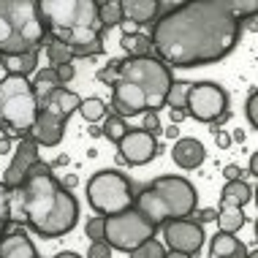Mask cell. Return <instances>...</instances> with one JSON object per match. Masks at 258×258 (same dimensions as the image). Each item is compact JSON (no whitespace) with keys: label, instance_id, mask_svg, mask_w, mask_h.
<instances>
[{"label":"cell","instance_id":"1f68e13d","mask_svg":"<svg viewBox=\"0 0 258 258\" xmlns=\"http://www.w3.org/2000/svg\"><path fill=\"white\" fill-rule=\"evenodd\" d=\"M6 226H9V190L0 182V236H3Z\"/></svg>","mask_w":258,"mask_h":258},{"label":"cell","instance_id":"d590c367","mask_svg":"<svg viewBox=\"0 0 258 258\" xmlns=\"http://www.w3.org/2000/svg\"><path fill=\"white\" fill-rule=\"evenodd\" d=\"M87 258H111V247L106 245V242H93Z\"/></svg>","mask_w":258,"mask_h":258},{"label":"cell","instance_id":"7c38bea8","mask_svg":"<svg viewBox=\"0 0 258 258\" xmlns=\"http://www.w3.org/2000/svg\"><path fill=\"white\" fill-rule=\"evenodd\" d=\"M158 155V139L144 134L142 128L139 131H128L120 139V158L131 166H144L150 163L152 158Z\"/></svg>","mask_w":258,"mask_h":258},{"label":"cell","instance_id":"d6986e66","mask_svg":"<svg viewBox=\"0 0 258 258\" xmlns=\"http://www.w3.org/2000/svg\"><path fill=\"white\" fill-rule=\"evenodd\" d=\"M209 258H250V253L234 234L218 231V236H212V245H209Z\"/></svg>","mask_w":258,"mask_h":258},{"label":"cell","instance_id":"7dc6e473","mask_svg":"<svg viewBox=\"0 0 258 258\" xmlns=\"http://www.w3.org/2000/svg\"><path fill=\"white\" fill-rule=\"evenodd\" d=\"M54 258H82V255H76V253H57Z\"/></svg>","mask_w":258,"mask_h":258},{"label":"cell","instance_id":"277c9868","mask_svg":"<svg viewBox=\"0 0 258 258\" xmlns=\"http://www.w3.org/2000/svg\"><path fill=\"white\" fill-rule=\"evenodd\" d=\"M46 25L38 0H0V57L38 52Z\"/></svg>","mask_w":258,"mask_h":258},{"label":"cell","instance_id":"7a4b0ae2","mask_svg":"<svg viewBox=\"0 0 258 258\" xmlns=\"http://www.w3.org/2000/svg\"><path fill=\"white\" fill-rule=\"evenodd\" d=\"M9 220L27 223L44 239H57L76 226L79 204L52 177V166L36 160L25 182L9 190Z\"/></svg>","mask_w":258,"mask_h":258},{"label":"cell","instance_id":"7bdbcfd3","mask_svg":"<svg viewBox=\"0 0 258 258\" xmlns=\"http://www.w3.org/2000/svg\"><path fill=\"white\" fill-rule=\"evenodd\" d=\"M163 258H193V255H187V253H177V250H169Z\"/></svg>","mask_w":258,"mask_h":258},{"label":"cell","instance_id":"ee69618b","mask_svg":"<svg viewBox=\"0 0 258 258\" xmlns=\"http://www.w3.org/2000/svg\"><path fill=\"white\" fill-rule=\"evenodd\" d=\"M247 169H250V174H258V158H255V155L250 158V166H247Z\"/></svg>","mask_w":258,"mask_h":258},{"label":"cell","instance_id":"ba28073f","mask_svg":"<svg viewBox=\"0 0 258 258\" xmlns=\"http://www.w3.org/2000/svg\"><path fill=\"white\" fill-rule=\"evenodd\" d=\"M87 201L101 218L125 212V209L134 207V187H131V179L122 177L120 171H111V169H103L98 174H93L90 182H87Z\"/></svg>","mask_w":258,"mask_h":258},{"label":"cell","instance_id":"9a60e30c","mask_svg":"<svg viewBox=\"0 0 258 258\" xmlns=\"http://www.w3.org/2000/svg\"><path fill=\"white\" fill-rule=\"evenodd\" d=\"M111 114L117 117H134V114H147V98L144 93L128 82H114V90H111Z\"/></svg>","mask_w":258,"mask_h":258},{"label":"cell","instance_id":"484cf974","mask_svg":"<svg viewBox=\"0 0 258 258\" xmlns=\"http://www.w3.org/2000/svg\"><path fill=\"white\" fill-rule=\"evenodd\" d=\"M98 19H101L103 27L122 25V6H120V0H106V3H98Z\"/></svg>","mask_w":258,"mask_h":258},{"label":"cell","instance_id":"5bb4252c","mask_svg":"<svg viewBox=\"0 0 258 258\" xmlns=\"http://www.w3.org/2000/svg\"><path fill=\"white\" fill-rule=\"evenodd\" d=\"M66 125H68L66 117L52 114V111H46V109H38L36 122H33V128L27 136H30L38 147H57L62 142V136H66Z\"/></svg>","mask_w":258,"mask_h":258},{"label":"cell","instance_id":"2e32d148","mask_svg":"<svg viewBox=\"0 0 258 258\" xmlns=\"http://www.w3.org/2000/svg\"><path fill=\"white\" fill-rule=\"evenodd\" d=\"M79 103H82V98L74 93V90L57 87V90H52L46 98L38 101V109H46V111H52V114H60V117H66V120H68V117L79 109Z\"/></svg>","mask_w":258,"mask_h":258},{"label":"cell","instance_id":"681fc988","mask_svg":"<svg viewBox=\"0 0 258 258\" xmlns=\"http://www.w3.org/2000/svg\"><path fill=\"white\" fill-rule=\"evenodd\" d=\"M250 258H253V255H250Z\"/></svg>","mask_w":258,"mask_h":258},{"label":"cell","instance_id":"8992f818","mask_svg":"<svg viewBox=\"0 0 258 258\" xmlns=\"http://www.w3.org/2000/svg\"><path fill=\"white\" fill-rule=\"evenodd\" d=\"M117 79L139 87L147 98V111H155L166 106V93L171 87V68L158 57H125L114 60Z\"/></svg>","mask_w":258,"mask_h":258},{"label":"cell","instance_id":"30bf717a","mask_svg":"<svg viewBox=\"0 0 258 258\" xmlns=\"http://www.w3.org/2000/svg\"><path fill=\"white\" fill-rule=\"evenodd\" d=\"M185 114L199 122H226L228 120V93L215 82L190 85L185 101Z\"/></svg>","mask_w":258,"mask_h":258},{"label":"cell","instance_id":"4316f807","mask_svg":"<svg viewBox=\"0 0 258 258\" xmlns=\"http://www.w3.org/2000/svg\"><path fill=\"white\" fill-rule=\"evenodd\" d=\"M187 90H190V82H171L169 93H166V106L171 111H185Z\"/></svg>","mask_w":258,"mask_h":258},{"label":"cell","instance_id":"8d00e7d4","mask_svg":"<svg viewBox=\"0 0 258 258\" xmlns=\"http://www.w3.org/2000/svg\"><path fill=\"white\" fill-rule=\"evenodd\" d=\"M54 74H57L60 85H66V82L74 79V66H71V62H66V66H57V68H54Z\"/></svg>","mask_w":258,"mask_h":258},{"label":"cell","instance_id":"e0dca14e","mask_svg":"<svg viewBox=\"0 0 258 258\" xmlns=\"http://www.w3.org/2000/svg\"><path fill=\"white\" fill-rule=\"evenodd\" d=\"M204 158H207V152L199 139H177V144L171 150V160L179 169H199L204 163Z\"/></svg>","mask_w":258,"mask_h":258},{"label":"cell","instance_id":"ffe728a7","mask_svg":"<svg viewBox=\"0 0 258 258\" xmlns=\"http://www.w3.org/2000/svg\"><path fill=\"white\" fill-rule=\"evenodd\" d=\"M0 258H38V253L33 242L22 231H17L0 239Z\"/></svg>","mask_w":258,"mask_h":258},{"label":"cell","instance_id":"83f0119b","mask_svg":"<svg viewBox=\"0 0 258 258\" xmlns=\"http://www.w3.org/2000/svg\"><path fill=\"white\" fill-rule=\"evenodd\" d=\"M76 111H79L87 122H98V120L106 117V103L93 95V98H82V103H79V109H76Z\"/></svg>","mask_w":258,"mask_h":258},{"label":"cell","instance_id":"7402d4cb","mask_svg":"<svg viewBox=\"0 0 258 258\" xmlns=\"http://www.w3.org/2000/svg\"><path fill=\"white\" fill-rule=\"evenodd\" d=\"M250 199H253V187H250L245 179L226 182V187H223V207H239L242 209Z\"/></svg>","mask_w":258,"mask_h":258},{"label":"cell","instance_id":"ab89813d","mask_svg":"<svg viewBox=\"0 0 258 258\" xmlns=\"http://www.w3.org/2000/svg\"><path fill=\"white\" fill-rule=\"evenodd\" d=\"M215 144H218L220 150H226L228 144H231V136H228V134H223V131H215Z\"/></svg>","mask_w":258,"mask_h":258},{"label":"cell","instance_id":"f6af8a7d","mask_svg":"<svg viewBox=\"0 0 258 258\" xmlns=\"http://www.w3.org/2000/svg\"><path fill=\"white\" fill-rule=\"evenodd\" d=\"M177 134H179L177 125H174V128H166V136H169V139H177Z\"/></svg>","mask_w":258,"mask_h":258},{"label":"cell","instance_id":"d4e9b609","mask_svg":"<svg viewBox=\"0 0 258 258\" xmlns=\"http://www.w3.org/2000/svg\"><path fill=\"white\" fill-rule=\"evenodd\" d=\"M30 85H33V93H36L38 101L46 98L52 90L62 87L60 79H57V74H54V68H44V71H38V74H36V82H30Z\"/></svg>","mask_w":258,"mask_h":258},{"label":"cell","instance_id":"603a6c76","mask_svg":"<svg viewBox=\"0 0 258 258\" xmlns=\"http://www.w3.org/2000/svg\"><path fill=\"white\" fill-rule=\"evenodd\" d=\"M215 220H218V226H220V234H236L247 223L245 212H242L239 207H220V212Z\"/></svg>","mask_w":258,"mask_h":258},{"label":"cell","instance_id":"9c48e42d","mask_svg":"<svg viewBox=\"0 0 258 258\" xmlns=\"http://www.w3.org/2000/svg\"><path fill=\"white\" fill-rule=\"evenodd\" d=\"M155 231H158V226L147 215L139 212L136 207L125 209V212H117V215H109L103 220V242L111 250H122V253H131L142 242L152 239Z\"/></svg>","mask_w":258,"mask_h":258},{"label":"cell","instance_id":"74e56055","mask_svg":"<svg viewBox=\"0 0 258 258\" xmlns=\"http://www.w3.org/2000/svg\"><path fill=\"white\" fill-rule=\"evenodd\" d=\"M223 177H226L228 182H236V179H242V169L236 163H228L226 169H223Z\"/></svg>","mask_w":258,"mask_h":258},{"label":"cell","instance_id":"836d02e7","mask_svg":"<svg viewBox=\"0 0 258 258\" xmlns=\"http://www.w3.org/2000/svg\"><path fill=\"white\" fill-rule=\"evenodd\" d=\"M142 131H144V134H150V136H158L160 131H163V125H160L155 111H147V114H144V128Z\"/></svg>","mask_w":258,"mask_h":258},{"label":"cell","instance_id":"44dd1931","mask_svg":"<svg viewBox=\"0 0 258 258\" xmlns=\"http://www.w3.org/2000/svg\"><path fill=\"white\" fill-rule=\"evenodd\" d=\"M0 66L9 71V76H25L27 79V74H33L38 66V52H25V54H14V57H3Z\"/></svg>","mask_w":258,"mask_h":258},{"label":"cell","instance_id":"5b68a950","mask_svg":"<svg viewBox=\"0 0 258 258\" xmlns=\"http://www.w3.org/2000/svg\"><path fill=\"white\" fill-rule=\"evenodd\" d=\"M199 193L185 177H158L136 196V209L142 215L163 226L169 220H187V215L196 212Z\"/></svg>","mask_w":258,"mask_h":258},{"label":"cell","instance_id":"f1b7e54d","mask_svg":"<svg viewBox=\"0 0 258 258\" xmlns=\"http://www.w3.org/2000/svg\"><path fill=\"white\" fill-rule=\"evenodd\" d=\"M101 134L109 139V142H114V144H120V139L128 134V125H125L122 117H117V114H109L106 120H103V128H101Z\"/></svg>","mask_w":258,"mask_h":258},{"label":"cell","instance_id":"8fae6325","mask_svg":"<svg viewBox=\"0 0 258 258\" xmlns=\"http://www.w3.org/2000/svg\"><path fill=\"white\" fill-rule=\"evenodd\" d=\"M163 236L166 245L177 253H187L196 255L201 245H204V228L201 223H190V220H169L163 223Z\"/></svg>","mask_w":258,"mask_h":258},{"label":"cell","instance_id":"f546056e","mask_svg":"<svg viewBox=\"0 0 258 258\" xmlns=\"http://www.w3.org/2000/svg\"><path fill=\"white\" fill-rule=\"evenodd\" d=\"M163 255H166V250L155 236L147 239V242H142L136 250H131V258H163Z\"/></svg>","mask_w":258,"mask_h":258},{"label":"cell","instance_id":"4dcf8cb0","mask_svg":"<svg viewBox=\"0 0 258 258\" xmlns=\"http://www.w3.org/2000/svg\"><path fill=\"white\" fill-rule=\"evenodd\" d=\"M46 57H49L52 62V68H57V66H66V62H71V52H68V46H62L60 41H52L49 46H46Z\"/></svg>","mask_w":258,"mask_h":258},{"label":"cell","instance_id":"c3c4849f","mask_svg":"<svg viewBox=\"0 0 258 258\" xmlns=\"http://www.w3.org/2000/svg\"><path fill=\"white\" fill-rule=\"evenodd\" d=\"M234 139L236 142H245V131H234Z\"/></svg>","mask_w":258,"mask_h":258},{"label":"cell","instance_id":"4fadbf2b","mask_svg":"<svg viewBox=\"0 0 258 258\" xmlns=\"http://www.w3.org/2000/svg\"><path fill=\"white\" fill-rule=\"evenodd\" d=\"M38 160V144L33 142L30 136H25L22 142L17 144V150H14V158L9 163V169L3 174V185L6 190H14V187H19L25 182L27 171H30V166Z\"/></svg>","mask_w":258,"mask_h":258},{"label":"cell","instance_id":"cb8c5ba5","mask_svg":"<svg viewBox=\"0 0 258 258\" xmlns=\"http://www.w3.org/2000/svg\"><path fill=\"white\" fill-rule=\"evenodd\" d=\"M120 44L131 57H150L152 54V41L150 36H142V33H125L120 38Z\"/></svg>","mask_w":258,"mask_h":258},{"label":"cell","instance_id":"52a82bcc","mask_svg":"<svg viewBox=\"0 0 258 258\" xmlns=\"http://www.w3.org/2000/svg\"><path fill=\"white\" fill-rule=\"evenodd\" d=\"M38 114V98L25 76L0 79V125L11 136H27Z\"/></svg>","mask_w":258,"mask_h":258},{"label":"cell","instance_id":"3957f363","mask_svg":"<svg viewBox=\"0 0 258 258\" xmlns=\"http://www.w3.org/2000/svg\"><path fill=\"white\" fill-rule=\"evenodd\" d=\"M38 6L46 30L68 46L71 57H95L103 52V25L95 0H38Z\"/></svg>","mask_w":258,"mask_h":258},{"label":"cell","instance_id":"bcb514c9","mask_svg":"<svg viewBox=\"0 0 258 258\" xmlns=\"http://www.w3.org/2000/svg\"><path fill=\"white\" fill-rule=\"evenodd\" d=\"M182 117H185V111H171V120H174V125H177L179 120H182Z\"/></svg>","mask_w":258,"mask_h":258},{"label":"cell","instance_id":"6da1fadb","mask_svg":"<svg viewBox=\"0 0 258 258\" xmlns=\"http://www.w3.org/2000/svg\"><path fill=\"white\" fill-rule=\"evenodd\" d=\"M242 17H255L253 0L177 3L152 27V49L158 52V60L174 68L218 62L239 44Z\"/></svg>","mask_w":258,"mask_h":258},{"label":"cell","instance_id":"ac0fdd59","mask_svg":"<svg viewBox=\"0 0 258 258\" xmlns=\"http://www.w3.org/2000/svg\"><path fill=\"white\" fill-rule=\"evenodd\" d=\"M122 6V22H136V25H150L158 19L160 3L158 0H120Z\"/></svg>","mask_w":258,"mask_h":258},{"label":"cell","instance_id":"60d3db41","mask_svg":"<svg viewBox=\"0 0 258 258\" xmlns=\"http://www.w3.org/2000/svg\"><path fill=\"white\" fill-rule=\"evenodd\" d=\"M215 218H218V209H201V212H199V220L201 223H212Z\"/></svg>","mask_w":258,"mask_h":258},{"label":"cell","instance_id":"f35d334b","mask_svg":"<svg viewBox=\"0 0 258 258\" xmlns=\"http://www.w3.org/2000/svg\"><path fill=\"white\" fill-rule=\"evenodd\" d=\"M98 76H101V79H103V82H106V85L111 87V85L117 82V68H114V66H109V68H103V71H101Z\"/></svg>","mask_w":258,"mask_h":258},{"label":"cell","instance_id":"b9f144b4","mask_svg":"<svg viewBox=\"0 0 258 258\" xmlns=\"http://www.w3.org/2000/svg\"><path fill=\"white\" fill-rule=\"evenodd\" d=\"M76 182H79V179H76V177H74V174H68V177H66V179H62V182H60V185H62V187H66V190H71V187H76Z\"/></svg>","mask_w":258,"mask_h":258},{"label":"cell","instance_id":"e575fe53","mask_svg":"<svg viewBox=\"0 0 258 258\" xmlns=\"http://www.w3.org/2000/svg\"><path fill=\"white\" fill-rule=\"evenodd\" d=\"M245 111H247V122H250V125H253V128H255V125H258V95H255V90H253V93L247 95Z\"/></svg>","mask_w":258,"mask_h":258},{"label":"cell","instance_id":"d6a6232c","mask_svg":"<svg viewBox=\"0 0 258 258\" xmlns=\"http://www.w3.org/2000/svg\"><path fill=\"white\" fill-rule=\"evenodd\" d=\"M103 220H106V218H101V215H98V218H93L87 223V236L93 242H103Z\"/></svg>","mask_w":258,"mask_h":258}]
</instances>
